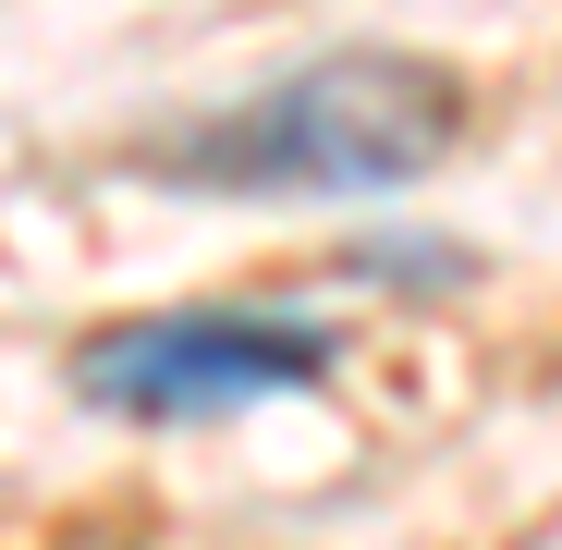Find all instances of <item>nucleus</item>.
Listing matches in <instances>:
<instances>
[{
	"mask_svg": "<svg viewBox=\"0 0 562 550\" xmlns=\"http://www.w3.org/2000/svg\"><path fill=\"white\" fill-rule=\"evenodd\" d=\"M464 135V86L416 49H330L306 74H269L245 111L171 147V183L209 197H392L440 171Z\"/></svg>",
	"mask_w": 562,
	"mask_h": 550,
	"instance_id": "nucleus-1",
	"label": "nucleus"
},
{
	"mask_svg": "<svg viewBox=\"0 0 562 550\" xmlns=\"http://www.w3.org/2000/svg\"><path fill=\"white\" fill-rule=\"evenodd\" d=\"M330 380V330L306 318H245V306H171V318H123L74 355V392L111 404V416H245L281 392H318Z\"/></svg>",
	"mask_w": 562,
	"mask_h": 550,
	"instance_id": "nucleus-2",
	"label": "nucleus"
}]
</instances>
